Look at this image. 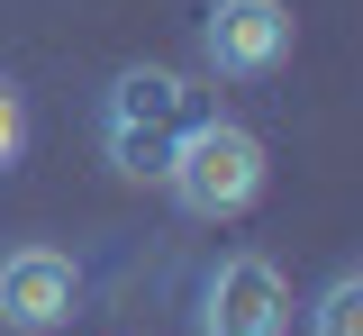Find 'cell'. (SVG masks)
Returning <instances> with one entry per match:
<instances>
[{
    "label": "cell",
    "mask_w": 363,
    "mask_h": 336,
    "mask_svg": "<svg viewBox=\"0 0 363 336\" xmlns=\"http://www.w3.org/2000/svg\"><path fill=\"white\" fill-rule=\"evenodd\" d=\"M309 336H363V273H327V291L309 300Z\"/></svg>",
    "instance_id": "obj_6"
},
{
    "label": "cell",
    "mask_w": 363,
    "mask_h": 336,
    "mask_svg": "<svg viewBox=\"0 0 363 336\" xmlns=\"http://www.w3.org/2000/svg\"><path fill=\"white\" fill-rule=\"evenodd\" d=\"M200 118V91L164 73V64H128L109 100H100V155L128 173V182H164V164H173V137Z\"/></svg>",
    "instance_id": "obj_2"
},
{
    "label": "cell",
    "mask_w": 363,
    "mask_h": 336,
    "mask_svg": "<svg viewBox=\"0 0 363 336\" xmlns=\"http://www.w3.org/2000/svg\"><path fill=\"white\" fill-rule=\"evenodd\" d=\"M73 300H82L73 254H55V245H9V254H0V327L55 336L73 318Z\"/></svg>",
    "instance_id": "obj_5"
},
{
    "label": "cell",
    "mask_w": 363,
    "mask_h": 336,
    "mask_svg": "<svg viewBox=\"0 0 363 336\" xmlns=\"http://www.w3.org/2000/svg\"><path fill=\"white\" fill-rule=\"evenodd\" d=\"M264 173H272L264 137H255L245 118H209V109H200V118L173 137L164 191H173L182 218H209V228H218V218H245V209L264 200Z\"/></svg>",
    "instance_id": "obj_1"
},
{
    "label": "cell",
    "mask_w": 363,
    "mask_h": 336,
    "mask_svg": "<svg viewBox=\"0 0 363 336\" xmlns=\"http://www.w3.org/2000/svg\"><path fill=\"white\" fill-rule=\"evenodd\" d=\"M291 327V282L272 273V254L236 245L200 282V336H281Z\"/></svg>",
    "instance_id": "obj_3"
},
{
    "label": "cell",
    "mask_w": 363,
    "mask_h": 336,
    "mask_svg": "<svg viewBox=\"0 0 363 336\" xmlns=\"http://www.w3.org/2000/svg\"><path fill=\"white\" fill-rule=\"evenodd\" d=\"M28 155V100H18V82L0 73V164H18Z\"/></svg>",
    "instance_id": "obj_7"
},
{
    "label": "cell",
    "mask_w": 363,
    "mask_h": 336,
    "mask_svg": "<svg viewBox=\"0 0 363 336\" xmlns=\"http://www.w3.org/2000/svg\"><path fill=\"white\" fill-rule=\"evenodd\" d=\"M200 64L218 82H264L291 64V9L281 0H209L200 18Z\"/></svg>",
    "instance_id": "obj_4"
}]
</instances>
